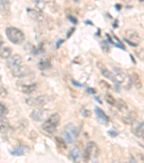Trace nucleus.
<instances>
[{
    "label": "nucleus",
    "mask_w": 144,
    "mask_h": 163,
    "mask_svg": "<svg viewBox=\"0 0 144 163\" xmlns=\"http://www.w3.org/2000/svg\"><path fill=\"white\" fill-rule=\"evenodd\" d=\"M60 121L61 117L58 113H53L43 123L42 125V129L47 134H54L57 130V127L58 126Z\"/></svg>",
    "instance_id": "obj_1"
},
{
    "label": "nucleus",
    "mask_w": 144,
    "mask_h": 163,
    "mask_svg": "<svg viewBox=\"0 0 144 163\" xmlns=\"http://www.w3.org/2000/svg\"><path fill=\"white\" fill-rule=\"evenodd\" d=\"M5 34L11 43L19 45L24 42L25 36L24 33L15 27H9L5 30Z\"/></svg>",
    "instance_id": "obj_2"
},
{
    "label": "nucleus",
    "mask_w": 144,
    "mask_h": 163,
    "mask_svg": "<svg viewBox=\"0 0 144 163\" xmlns=\"http://www.w3.org/2000/svg\"><path fill=\"white\" fill-rule=\"evenodd\" d=\"M99 154V149L97 146L96 144L93 142H89L86 145L85 150L83 153V159L85 162H88L92 158L97 157V155Z\"/></svg>",
    "instance_id": "obj_3"
},
{
    "label": "nucleus",
    "mask_w": 144,
    "mask_h": 163,
    "mask_svg": "<svg viewBox=\"0 0 144 163\" xmlns=\"http://www.w3.org/2000/svg\"><path fill=\"white\" fill-rule=\"evenodd\" d=\"M124 41L131 47H136L141 42V38L135 31L133 29H128L125 31V37L124 38Z\"/></svg>",
    "instance_id": "obj_4"
},
{
    "label": "nucleus",
    "mask_w": 144,
    "mask_h": 163,
    "mask_svg": "<svg viewBox=\"0 0 144 163\" xmlns=\"http://www.w3.org/2000/svg\"><path fill=\"white\" fill-rule=\"evenodd\" d=\"M48 98L45 95H41L37 97H30L25 99V102L30 107H35V108H42L44 105L48 102Z\"/></svg>",
    "instance_id": "obj_5"
},
{
    "label": "nucleus",
    "mask_w": 144,
    "mask_h": 163,
    "mask_svg": "<svg viewBox=\"0 0 144 163\" xmlns=\"http://www.w3.org/2000/svg\"><path fill=\"white\" fill-rule=\"evenodd\" d=\"M48 114L49 112L48 110H43L41 108H37L36 110L32 111V112L30 114V117L33 120L37 121V122H41V121L45 120V119L48 118Z\"/></svg>",
    "instance_id": "obj_6"
},
{
    "label": "nucleus",
    "mask_w": 144,
    "mask_h": 163,
    "mask_svg": "<svg viewBox=\"0 0 144 163\" xmlns=\"http://www.w3.org/2000/svg\"><path fill=\"white\" fill-rule=\"evenodd\" d=\"M12 75L14 77L18 78H22L27 76V75L30 73V69L25 65H21L19 66L15 67V68L11 70Z\"/></svg>",
    "instance_id": "obj_7"
},
{
    "label": "nucleus",
    "mask_w": 144,
    "mask_h": 163,
    "mask_svg": "<svg viewBox=\"0 0 144 163\" xmlns=\"http://www.w3.org/2000/svg\"><path fill=\"white\" fill-rule=\"evenodd\" d=\"M6 64H7V67L12 70L15 68V67H17L19 66V65H23V58H22V57L19 55L15 54V55H12V56L7 59Z\"/></svg>",
    "instance_id": "obj_8"
},
{
    "label": "nucleus",
    "mask_w": 144,
    "mask_h": 163,
    "mask_svg": "<svg viewBox=\"0 0 144 163\" xmlns=\"http://www.w3.org/2000/svg\"><path fill=\"white\" fill-rule=\"evenodd\" d=\"M97 67H99L100 71H101L102 75H103L104 78H106L108 79V80H110L111 81H112V82L116 83L115 75L114 74V73H112L111 71H110L109 70L106 68V67H104V65L102 64V63H100V62H97Z\"/></svg>",
    "instance_id": "obj_9"
},
{
    "label": "nucleus",
    "mask_w": 144,
    "mask_h": 163,
    "mask_svg": "<svg viewBox=\"0 0 144 163\" xmlns=\"http://www.w3.org/2000/svg\"><path fill=\"white\" fill-rule=\"evenodd\" d=\"M94 114H95L96 118L100 123L105 126H108L109 118H108V117L106 115L105 113L104 112L103 110H101L99 107H95L94 108Z\"/></svg>",
    "instance_id": "obj_10"
},
{
    "label": "nucleus",
    "mask_w": 144,
    "mask_h": 163,
    "mask_svg": "<svg viewBox=\"0 0 144 163\" xmlns=\"http://www.w3.org/2000/svg\"><path fill=\"white\" fill-rule=\"evenodd\" d=\"M138 119V114L135 111L131 110L128 112V114L123 117L122 120L127 126H132L136 122Z\"/></svg>",
    "instance_id": "obj_11"
},
{
    "label": "nucleus",
    "mask_w": 144,
    "mask_h": 163,
    "mask_svg": "<svg viewBox=\"0 0 144 163\" xmlns=\"http://www.w3.org/2000/svg\"><path fill=\"white\" fill-rule=\"evenodd\" d=\"M27 13L31 19L37 22V23H41L44 20V15L41 13L40 11H37L34 9L27 8Z\"/></svg>",
    "instance_id": "obj_12"
},
{
    "label": "nucleus",
    "mask_w": 144,
    "mask_h": 163,
    "mask_svg": "<svg viewBox=\"0 0 144 163\" xmlns=\"http://www.w3.org/2000/svg\"><path fill=\"white\" fill-rule=\"evenodd\" d=\"M19 87H20V91L25 94H32L37 88V84L35 83H30V84H22Z\"/></svg>",
    "instance_id": "obj_13"
},
{
    "label": "nucleus",
    "mask_w": 144,
    "mask_h": 163,
    "mask_svg": "<svg viewBox=\"0 0 144 163\" xmlns=\"http://www.w3.org/2000/svg\"><path fill=\"white\" fill-rule=\"evenodd\" d=\"M64 130L74 138V140H76L79 136V130L73 123H68L66 126L64 127Z\"/></svg>",
    "instance_id": "obj_14"
},
{
    "label": "nucleus",
    "mask_w": 144,
    "mask_h": 163,
    "mask_svg": "<svg viewBox=\"0 0 144 163\" xmlns=\"http://www.w3.org/2000/svg\"><path fill=\"white\" fill-rule=\"evenodd\" d=\"M115 78H116V83H123L125 82L126 80H128L129 78V76L127 77L126 75L119 68L115 67Z\"/></svg>",
    "instance_id": "obj_15"
},
{
    "label": "nucleus",
    "mask_w": 144,
    "mask_h": 163,
    "mask_svg": "<svg viewBox=\"0 0 144 163\" xmlns=\"http://www.w3.org/2000/svg\"><path fill=\"white\" fill-rule=\"evenodd\" d=\"M130 77H131V80L132 81V83H133V84L135 86L136 89H140L143 87V84H142L141 78H140L139 75L137 73L135 72L132 73L131 75H130Z\"/></svg>",
    "instance_id": "obj_16"
},
{
    "label": "nucleus",
    "mask_w": 144,
    "mask_h": 163,
    "mask_svg": "<svg viewBox=\"0 0 144 163\" xmlns=\"http://www.w3.org/2000/svg\"><path fill=\"white\" fill-rule=\"evenodd\" d=\"M117 110L119 111L120 112L122 113H125L128 112V104L123 99H118L117 101H116V104L115 106Z\"/></svg>",
    "instance_id": "obj_17"
},
{
    "label": "nucleus",
    "mask_w": 144,
    "mask_h": 163,
    "mask_svg": "<svg viewBox=\"0 0 144 163\" xmlns=\"http://www.w3.org/2000/svg\"><path fill=\"white\" fill-rule=\"evenodd\" d=\"M51 67H52V64H51V62L49 59H41L37 63V67L42 71L51 69Z\"/></svg>",
    "instance_id": "obj_18"
},
{
    "label": "nucleus",
    "mask_w": 144,
    "mask_h": 163,
    "mask_svg": "<svg viewBox=\"0 0 144 163\" xmlns=\"http://www.w3.org/2000/svg\"><path fill=\"white\" fill-rule=\"evenodd\" d=\"M12 49L10 47H1V52H0V57L3 59H8L11 57Z\"/></svg>",
    "instance_id": "obj_19"
},
{
    "label": "nucleus",
    "mask_w": 144,
    "mask_h": 163,
    "mask_svg": "<svg viewBox=\"0 0 144 163\" xmlns=\"http://www.w3.org/2000/svg\"><path fill=\"white\" fill-rule=\"evenodd\" d=\"M133 134L137 137H142L144 135V120L140 123L137 126L134 128Z\"/></svg>",
    "instance_id": "obj_20"
},
{
    "label": "nucleus",
    "mask_w": 144,
    "mask_h": 163,
    "mask_svg": "<svg viewBox=\"0 0 144 163\" xmlns=\"http://www.w3.org/2000/svg\"><path fill=\"white\" fill-rule=\"evenodd\" d=\"M69 157L71 160L74 162H76L80 157V150L78 147H74L69 152Z\"/></svg>",
    "instance_id": "obj_21"
},
{
    "label": "nucleus",
    "mask_w": 144,
    "mask_h": 163,
    "mask_svg": "<svg viewBox=\"0 0 144 163\" xmlns=\"http://www.w3.org/2000/svg\"><path fill=\"white\" fill-rule=\"evenodd\" d=\"M0 2H1L2 14H5L9 12V8L12 3V0H1Z\"/></svg>",
    "instance_id": "obj_22"
},
{
    "label": "nucleus",
    "mask_w": 144,
    "mask_h": 163,
    "mask_svg": "<svg viewBox=\"0 0 144 163\" xmlns=\"http://www.w3.org/2000/svg\"><path fill=\"white\" fill-rule=\"evenodd\" d=\"M104 100L106 101V102L108 104H110V106H115L116 104V99H115V97L112 96V94H109V93H107L104 96Z\"/></svg>",
    "instance_id": "obj_23"
},
{
    "label": "nucleus",
    "mask_w": 144,
    "mask_h": 163,
    "mask_svg": "<svg viewBox=\"0 0 144 163\" xmlns=\"http://www.w3.org/2000/svg\"><path fill=\"white\" fill-rule=\"evenodd\" d=\"M10 154L13 156H23L25 154V147L23 146H19L15 150L11 151Z\"/></svg>",
    "instance_id": "obj_24"
},
{
    "label": "nucleus",
    "mask_w": 144,
    "mask_h": 163,
    "mask_svg": "<svg viewBox=\"0 0 144 163\" xmlns=\"http://www.w3.org/2000/svg\"><path fill=\"white\" fill-rule=\"evenodd\" d=\"M100 47H101L102 51L104 53H108L110 50V47L109 46V44H108L107 40H102L101 43H100Z\"/></svg>",
    "instance_id": "obj_25"
},
{
    "label": "nucleus",
    "mask_w": 144,
    "mask_h": 163,
    "mask_svg": "<svg viewBox=\"0 0 144 163\" xmlns=\"http://www.w3.org/2000/svg\"><path fill=\"white\" fill-rule=\"evenodd\" d=\"M8 113V109L7 108V107H6L2 102H1V104H0V114H1V118H5Z\"/></svg>",
    "instance_id": "obj_26"
},
{
    "label": "nucleus",
    "mask_w": 144,
    "mask_h": 163,
    "mask_svg": "<svg viewBox=\"0 0 144 163\" xmlns=\"http://www.w3.org/2000/svg\"><path fill=\"white\" fill-rule=\"evenodd\" d=\"M135 52L136 56L139 57L140 59L143 60L144 59V49L143 48H140L139 49H137Z\"/></svg>",
    "instance_id": "obj_27"
},
{
    "label": "nucleus",
    "mask_w": 144,
    "mask_h": 163,
    "mask_svg": "<svg viewBox=\"0 0 144 163\" xmlns=\"http://www.w3.org/2000/svg\"><path fill=\"white\" fill-rule=\"evenodd\" d=\"M81 114L84 118H89V117L91 116V111L84 108L81 110Z\"/></svg>",
    "instance_id": "obj_28"
},
{
    "label": "nucleus",
    "mask_w": 144,
    "mask_h": 163,
    "mask_svg": "<svg viewBox=\"0 0 144 163\" xmlns=\"http://www.w3.org/2000/svg\"><path fill=\"white\" fill-rule=\"evenodd\" d=\"M107 134L109 135L110 136H111L112 138H115V137L118 136V135H119V133L117 131L115 130H110L107 131Z\"/></svg>",
    "instance_id": "obj_29"
},
{
    "label": "nucleus",
    "mask_w": 144,
    "mask_h": 163,
    "mask_svg": "<svg viewBox=\"0 0 144 163\" xmlns=\"http://www.w3.org/2000/svg\"><path fill=\"white\" fill-rule=\"evenodd\" d=\"M100 84L101 85L102 87H104V88H106V89H111V87H112L111 85L109 84V83H107L106 81H104L103 80L100 81Z\"/></svg>",
    "instance_id": "obj_30"
},
{
    "label": "nucleus",
    "mask_w": 144,
    "mask_h": 163,
    "mask_svg": "<svg viewBox=\"0 0 144 163\" xmlns=\"http://www.w3.org/2000/svg\"><path fill=\"white\" fill-rule=\"evenodd\" d=\"M75 31V28L73 27V28H71L70 29H68V31L66 32V38L67 39H69V38L72 36L73 33Z\"/></svg>",
    "instance_id": "obj_31"
},
{
    "label": "nucleus",
    "mask_w": 144,
    "mask_h": 163,
    "mask_svg": "<svg viewBox=\"0 0 144 163\" xmlns=\"http://www.w3.org/2000/svg\"><path fill=\"white\" fill-rule=\"evenodd\" d=\"M86 92L90 94H95L97 91L94 88H92V87H87L86 89Z\"/></svg>",
    "instance_id": "obj_32"
},
{
    "label": "nucleus",
    "mask_w": 144,
    "mask_h": 163,
    "mask_svg": "<svg viewBox=\"0 0 144 163\" xmlns=\"http://www.w3.org/2000/svg\"><path fill=\"white\" fill-rule=\"evenodd\" d=\"M1 97L2 98H5L7 95V91L5 89V87L2 86H1Z\"/></svg>",
    "instance_id": "obj_33"
},
{
    "label": "nucleus",
    "mask_w": 144,
    "mask_h": 163,
    "mask_svg": "<svg viewBox=\"0 0 144 163\" xmlns=\"http://www.w3.org/2000/svg\"><path fill=\"white\" fill-rule=\"evenodd\" d=\"M72 83L74 86L79 87V88H82V87L84 86V84H82V83H81L79 82V81H76L75 80H72Z\"/></svg>",
    "instance_id": "obj_34"
},
{
    "label": "nucleus",
    "mask_w": 144,
    "mask_h": 163,
    "mask_svg": "<svg viewBox=\"0 0 144 163\" xmlns=\"http://www.w3.org/2000/svg\"><path fill=\"white\" fill-rule=\"evenodd\" d=\"M68 20H69L70 22H72L73 24H75V25L77 24L78 21H77V19L76 18V17H74V16H72V15H69V16L68 17Z\"/></svg>",
    "instance_id": "obj_35"
},
{
    "label": "nucleus",
    "mask_w": 144,
    "mask_h": 163,
    "mask_svg": "<svg viewBox=\"0 0 144 163\" xmlns=\"http://www.w3.org/2000/svg\"><path fill=\"white\" fill-rule=\"evenodd\" d=\"M64 41H65L64 39H59L58 41H56V49H58V48H59V47H60V46L64 42Z\"/></svg>",
    "instance_id": "obj_36"
},
{
    "label": "nucleus",
    "mask_w": 144,
    "mask_h": 163,
    "mask_svg": "<svg viewBox=\"0 0 144 163\" xmlns=\"http://www.w3.org/2000/svg\"><path fill=\"white\" fill-rule=\"evenodd\" d=\"M112 27H113L114 28H117L118 27V21L117 19H115V21H114V23H112Z\"/></svg>",
    "instance_id": "obj_37"
},
{
    "label": "nucleus",
    "mask_w": 144,
    "mask_h": 163,
    "mask_svg": "<svg viewBox=\"0 0 144 163\" xmlns=\"http://www.w3.org/2000/svg\"><path fill=\"white\" fill-rule=\"evenodd\" d=\"M94 100H95L97 102L99 103L100 104H102V100L100 99V97H94Z\"/></svg>",
    "instance_id": "obj_38"
},
{
    "label": "nucleus",
    "mask_w": 144,
    "mask_h": 163,
    "mask_svg": "<svg viewBox=\"0 0 144 163\" xmlns=\"http://www.w3.org/2000/svg\"><path fill=\"white\" fill-rule=\"evenodd\" d=\"M115 7V8H116V9H117L118 11H120V9H121V8H122V6H121V5H120V4H116Z\"/></svg>",
    "instance_id": "obj_39"
},
{
    "label": "nucleus",
    "mask_w": 144,
    "mask_h": 163,
    "mask_svg": "<svg viewBox=\"0 0 144 163\" xmlns=\"http://www.w3.org/2000/svg\"><path fill=\"white\" fill-rule=\"evenodd\" d=\"M84 23H85V24H86V25H92V26H93V25H94L93 23H92V21H89V20H86V21L85 22H84Z\"/></svg>",
    "instance_id": "obj_40"
},
{
    "label": "nucleus",
    "mask_w": 144,
    "mask_h": 163,
    "mask_svg": "<svg viewBox=\"0 0 144 163\" xmlns=\"http://www.w3.org/2000/svg\"><path fill=\"white\" fill-rule=\"evenodd\" d=\"M130 57H131V59L132 62H133V64H135H135H136V61H135V59H134V57H133L132 55H130Z\"/></svg>",
    "instance_id": "obj_41"
},
{
    "label": "nucleus",
    "mask_w": 144,
    "mask_h": 163,
    "mask_svg": "<svg viewBox=\"0 0 144 163\" xmlns=\"http://www.w3.org/2000/svg\"><path fill=\"white\" fill-rule=\"evenodd\" d=\"M138 155H139V157L140 160H141V161H144V155H143V154H139Z\"/></svg>",
    "instance_id": "obj_42"
},
{
    "label": "nucleus",
    "mask_w": 144,
    "mask_h": 163,
    "mask_svg": "<svg viewBox=\"0 0 144 163\" xmlns=\"http://www.w3.org/2000/svg\"><path fill=\"white\" fill-rule=\"evenodd\" d=\"M124 2H131V0H123Z\"/></svg>",
    "instance_id": "obj_43"
},
{
    "label": "nucleus",
    "mask_w": 144,
    "mask_h": 163,
    "mask_svg": "<svg viewBox=\"0 0 144 163\" xmlns=\"http://www.w3.org/2000/svg\"><path fill=\"white\" fill-rule=\"evenodd\" d=\"M74 2H79V0H74Z\"/></svg>",
    "instance_id": "obj_44"
},
{
    "label": "nucleus",
    "mask_w": 144,
    "mask_h": 163,
    "mask_svg": "<svg viewBox=\"0 0 144 163\" xmlns=\"http://www.w3.org/2000/svg\"><path fill=\"white\" fill-rule=\"evenodd\" d=\"M142 138H143V140L144 141V135H143V136H142Z\"/></svg>",
    "instance_id": "obj_45"
},
{
    "label": "nucleus",
    "mask_w": 144,
    "mask_h": 163,
    "mask_svg": "<svg viewBox=\"0 0 144 163\" xmlns=\"http://www.w3.org/2000/svg\"><path fill=\"white\" fill-rule=\"evenodd\" d=\"M139 1H140V2H143L144 0H139Z\"/></svg>",
    "instance_id": "obj_46"
}]
</instances>
